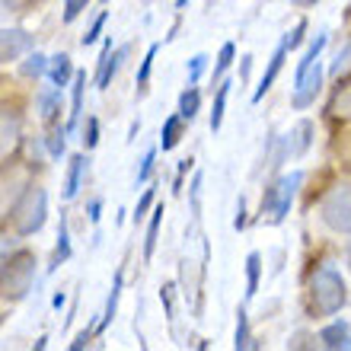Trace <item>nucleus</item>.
Instances as JSON below:
<instances>
[{
  "mask_svg": "<svg viewBox=\"0 0 351 351\" xmlns=\"http://www.w3.org/2000/svg\"><path fill=\"white\" fill-rule=\"evenodd\" d=\"M348 300V291H345V281L335 268H319L313 278H310V304L319 316H332L339 313Z\"/></svg>",
  "mask_w": 351,
  "mask_h": 351,
  "instance_id": "nucleus-1",
  "label": "nucleus"
},
{
  "mask_svg": "<svg viewBox=\"0 0 351 351\" xmlns=\"http://www.w3.org/2000/svg\"><path fill=\"white\" fill-rule=\"evenodd\" d=\"M300 182H304V173H300V169L278 176L275 182L265 189V195H262V208H259L262 221H268V223L285 221L287 211H291V204H294V195H297V189H300Z\"/></svg>",
  "mask_w": 351,
  "mask_h": 351,
  "instance_id": "nucleus-2",
  "label": "nucleus"
},
{
  "mask_svg": "<svg viewBox=\"0 0 351 351\" xmlns=\"http://www.w3.org/2000/svg\"><path fill=\"white\" fill-rule=\"evenodd\" d=\"M10 217H13V227H16L19 237H32V233L42 230V227H45V217H48V195H45V189H36V185L26 189L23 198L13 204Z\"/></svg>",
  "mask_w": 351,
  "mask_h": 351,
  "instance_id": "nucleus-3",
  "label": "nucleus"
},
{
  "mask_svg": "<svg viewBox=\"0 0 351 351\" xmlns=\"http://www.w3.org/2000/svg\"><path fill=\"white\" fill-rule=\"evenodd\" d=\"M36 256L32 252H16V256H3V294L10 300H23V297L32 291V281H36Z\"/></svg>",
  "mask_w": 351,
  "mask_h": 351,
  "instance_id": "nucleus-4",
  "label": "nucleus"
},
{
  "mask_svg": "<svg viewBox=\"0 0 351 351\" xmlns=\"http://www.w3.org/2000/svg\"><path fill=\"white\" fill-rule=\"evenodd\" d=\"M323 221L335 233H351V185H335L323 198Z\"/></svg>",
  "mask_w": 351,
  "mask_h": 351,
  "instance_id": "nucleus-5",
  "label": "nucleus"
},
{
  "mask_svg": "<svg viewBox=\"0 0 351 351\" xmlns=\"http://www.w3.org/2000/svg\"><path fill=\"white\" fill-rule=\"evenodd\" d=\"M131 48L121 45L112 51V38H106V45L99 51V71H96V90H109V84L115 80V74L121 71V61L128 58Z\"/></svg>",
  "mask_w": 351,
  "mask_h": 351,
  "instance_id": "nucleus-6",
  "label": "nucleus"
},
{
  "mask_svg": "<svg viewBox=\"0 0 351 351\" xmlns=\"http://www.w3.org/2000/svg\"><path fill=\"white\" fill-rule=\"evenodd\" d=\"M319 86H323V67H319V61H316L310 71H304V74L294 77V99H291V106H294V109H306L310 102H316Z\"/></svg>",
  "mask_w": 351,
  "mask_h": 351,
  "instance_id": "nucleus-7",
  "label": "nucleus"
},
{
  "mask_svg": "<svg viewBox=\"0 0 351 351\" xmlns=\"http://www.w3.org/2000/svg\"><path fill=\"white\" fill-rule=\"evenodd\" d=\"M32 45H36V38L29 36L26 29H3V32H0V58H3L7 64L10 61H19Z\"/></svg>",
  "mask_w": 351,
  "mask_h": 351,
  "instance_id": "nucleus-8",
  "label": "nucleus"
},
{
  "mask_svg": "<svg viewBox=\"0 0 351 351\" xmlns=\"http://www.w3.org/2000/svg\"><path fill=\"white\" fill-rule=\"evenodd\" d=\"M285 55H287V42L281 38V45L275 48V55H271V61H268V71L262 74L259 86H256V93H252V102H262V99H265V93L271 90V84H275L278 71H281V64H285Z\"/></svg>",
  "mask_w": 351,
  "mask_h": 351,
  "instance_id": "nucleus-9",
  "label": "nucleus"
},
{
  "mask_svg": "<svg viewBox=\"0 0 351 351\" xmlns=\"http://www.w3.org/2000/svg\"><path fill=\"white\" fill-rule=\"evenodd\" d=\"M86 167H90V160H86L84 154L71 157V167H67V179H64V202L77 198V192H80V182H84V176H86Z\"/></svg>",
  "mask_w": 351,
  "mask_h": 351,
  "instance_id": "nucleus-10",
  "label": "nucleus"
},
{
  "mask_svg": "<svg viewBox=\"0 0 351 351\" xmlns=\"http://www.w3.org/2000/svg\"><path fill=\"white\" fill-rule=\"evenodd\" d=\"M84 90H86V71H77L74 84H71V119H67V134L77 128L80 112H84Z\"/></svg>",
  "mask_w": 351,
  "mask_h": 351,
  "instance_id": "nucleus-11",
  "label": "nucleus"
},
{
  "mask_svg": "<svg viewBox=\"0 0 351 351\" xmlns=\"http://www.w3.org/2000/svg\"><path fill=\"white\" fill-rule=\"evenodd\" d=\"M74 77H77V71H74V64H71V58L67 55L51 58V64H48V80H51V84L64 90L67 84H74Z\"/></svg>",
  "mask_w": 351,
  "mask_h": 351,
  "instance_id": "nucleus-12",
  "label": "nucleus"
},
{
  "mask_svg": "<svg viewBox=\"0 0 351 351\" xmlns=\"http://www.w3.org/2000/svg\"><path fill=\"white\" fill-rule=\"evenodd\" d=\"M71 233H67V221L61 217V230H58V243H55V252H51V262H48V275L51 271H58V268L64 265L67 259H71Z\"/></svg>",
  "mask_w": 351,
  "mask_h": 351,
  "instance_id": "nucleus-13",
  "label": "nucleus"
},
{
  "mask_svg": "<svg viewBox=\"0 0 351 351\" xmlns=\"http://www.w3.org/2000/svg\"><path fill=\"white\" fill-rule=\"evenodd\" d=\"M319 339H323L326 348H348L351 351V332H348V326L339 319V323H329L319 332Z\"/></svg>",
  "mask_w": 351,
  "mask_h": 351,
  "instance_id": "nucleus-14",
  "label": "nucleus"
},
{
  "mask_svg": "<svg viewBox=\"0 0 351 351\" xmlns=\"http://www.w3.org/2000/svg\"><path fill=\"white\" fill-rule=\"evenodd\" d=\"M163 204H157L150 211V223H147V237H144V262L154 259V250H157V237H160V223H163Z\"/></svg>",
  "mask_w": 351,
  "mask_h": 351,
  "instance_id": "nucleus-15",
  "label": "nucleus"
},
{
  "mask_svg": "<svg viewBox=\"0 0 351 351\" xmlns=\"http://www.w3.org/2000/svg\"><path fill=\"white\" fill-rule=\"evenodd\" d=\"M329 115H332V119H342V121H351V80L335 90L332 102H329Z\"/></svg>",
  "mask_w": 351,
  "mask_h": 351,
  "instance_id": "nucleus-16",
  "label": "nucleus"
},
{
  "mask_svg": "<svg viewBox=\"0 0 351 351\" xmlns=\"http://www.w3.org/2000/svg\"><path fill=\"white\" fill-rule=\"evenodd\" d=\"M182 115L176 112V115H169L167 121H163V131H160V147L163 150H173L176 144H179V138H182Z\"/></svg>",
  "mask_w": 351,
  "mask_h": 351,
  "instance_id": "nucleus-17",
  "label": "nucleus"
},
{
  "mask_svg": "<svg viewBox=\"0 0 351 351\" xmlns=\"http://www.w3.org/2000/svg\"><path fill=\"white\" fill-rule=\"evenodd\" d=\"M121 271L115 275V281H112V294H109V300H106V313H102V319L96 323V332H106L109 329V323L115 319V310H119V297H121Z\"/></svg>",
  "mask_w": 351,
  "mask_h": 351,
  "instance_id": "nucleus-18",
  "label": "nucleus"
},
{
  "mask_svg": "<svg viewBox=\"0 0 351 351\" xmlns=\"http://www.w3.org/2000/svg\"><path fill=\"white\" fill-rule=\"evenodd\" d=\"M230 80H221L217 84V93H214V106H211V131H221L223 121V109H227V96H230Z\"/></svg>",
  "mask_w": 351,
  "mask_h": 351,
  "instance_id": "nucleus-19",
  "label": "nucleus"
},
{
  "mask_svg": "<svg viewBox=\"0 0 351 351\" xmlns=\"http://www.w3.org/2000/svg\"><path fill=\"white\" fill-rule=\"evenodd\" d=\"M38 112L45 121H55L58 112H61V86L58 90H42L38 93Z\"/></svg>",
  "mask_w": 351,
  "mask_h": 351,
  "instance_id": "nucleus-20",
  "label": "nucleus"
},
{
  "mask_svg": "<svg viewBox=\"0 0 351 351\" xmlns=\"http://www.w3.org/2000/svg\"><path fill=\"white\" fill-rule=\"evenodd\" d=\"M259 278H262V256L259 252H250L246 256V297L259 294Z\"/></svg>",
  "mask_w": 351,
  "mask_h": 351,
  "instance_id": "nucleus-21",
  "label": "nucleus"
},
{
  "mask_svg": "<svg viewBox=\"0 0 351 351\" xmlns=\"http://www.w3.org/2000/svg\"><path fill=\"white\" fill-rule=\"evenodd\" d=\"M198 109H202V93L195 90V86H189V90L179 96V115H182L185 121H192L195 115H198Z\"/></svg>",
  "mask_w": 351,
  "mask_h": 351,
  "instance_id": "nucleus-22",
  "label": "nucleus"
},
{
  "mask_svg": "<svg viewBox=\"0 0 351 351\" xmlns=\"http://www.w3.org/2000/svg\"><path fill=\"white\" fill-rule=\"evenodd\" d=\"M233 55H237V45H233V42H223V45H221V55H217V61H214L211 84H221V77L227 74V67L233 64Z\"/></svg>",
  "mask_w": 351,
  "mask_h": 351,
  "instance_id": "nucleus-23",
  "label": "nucleus"
},
{
  "mask_svg": "<svg viewBox=\"0 0 351 351\" xmlns=\"http://www.w3.org/2000/svg\"><path fill=\"white\" fill-rule=\"evenodd\" d=\"M233 345H237V351L243 348H256V342L250 339V319H246V310H237V335H233Z\"/></svg>",
  "mask_w": 351,
  "mask_h": 351,
  "instance_id": "nucleus-24",
  "label": "nucleus"
},
{
  "mask_svg": "<svg viewBox=\"0 0 351 351\" xmlns=\"http://www.w3.org/2000/svg\"><path fill=\"white\" fill-rule=\"evenodd\" d=\"M48 64H51V61H48L45 55H29L26 61H23V67H19V71H23V77H45L48 74Z\"/></svg>",
  "mask_w": 351,
  "mask_h": 351,
  "instance_id": "nucleus-25",
  "label": "nucleus"
},
{
  "mask_svg": "<svg viewBox=\"0 0 351 351\" xmlns=\"http://www.w3.org/2000/svg\"><path fill=\"white\" fill-rule=\"evenodd\" d=\"M157 51H160V45H150V48H147V55H144V61H141V67H138V93L147 90L150 67H154V58H157Z\"/></svg>",
  "mask_w": 351,
  "mask_h": 351,
  "instance_id": "nucleus-26",
  "label": "nucleus"
},
{
  "mask_svg": "<svg viewBox=\"0 0 351 351\" xmlns=\"http://www.w3.org/2000/svg\"><path fill=\"white\" fill-rule=\"evenodd\" d=\"M204 71H208V55H195L192 61H189V67H185V77H189V86H195L198 80L204 77Z\"/></svg>",
  "mask_w": 351,
  "mask_h": 351,
  "instance_id": "nucleus-27",
  "label": "nucleus"
},
{
  "mask_svg": "<svg viewBox=\"0 0 351 351\" xmlns=\"http://www.w3.org/2000/svg\"><path fill=\"white\" fill-rule=\"evenodd\" d=\"M106 19H109V13H106V10H102L99 16L93 19V26L86 29V32H84V38H80V45H84V48H86V45H96V38H99L102 26H106Z\"/></svg>",
  "mask_w": 351,
  "mask_h": 351,
  "instance_id": "nucleus-28",
  "label": "nucleus"
},
{
  "mask_svg": "<svg viewBox=\"0 0 351 351\" xmlns=\"http://www.w3.org/2000/svg\"><path fill=\"white\" fill-rule=\"evenodd\" d=\"M80 141H84V147H86V150H93L96 144H99V121L93 119V115L86 119V125H84V138H80Z\"/></svg>",
  "mask_w": 351,
  "mask_h": 351,
  "instance_id": "nucleus-29",
  "label": "nucleus"
},
{
  "mask_svg": "<svg viewBox=\"0 0 351 351\" xmlns=\"http://www.w3.org/2000/svg\"><path fill=\"white\" fill-rule=\"evenodd\" d=\"M348 67H351V42L342 48V51H339V55H335V61H332V64H329V74H332V77H339V74H342V71H348Z\"/></svg>",
  "mask_w": 351,
  "mask_h": 351,
  "instance_id": "nucleus-30",
  "label": "nucleus"
},
{
  "mask_svg": "<svg viewBox=\"0 0 351 351\" xmlns=\"http://www.w3.org/2000/svg\"><path fill=\"white\" fill-rule=\"evenodd\" d=\"M16 141V112H3V150Z\"/></svg>",
  "mask_w": 351,
  "mask_h": 351,
  "instance_id": "nucleus-31",
  "label": "nucleus"
},
{
  "mask_svg": "<svg viewBox=\"0 0 351 351\" xmlns=\"http://www.w3.org/2000/svg\"><path fill=\"white\" fill-rule=\"evenodd\" d=\"M154 160H157V150H147L144 160H141V169H138V185H144L150 179V173H154Z\"/></svg>",
  "mask_w": 351,
  "mask_h": 351,
  "instance_id": "nucleus-32",
  "label": "nucleus"
},
{
  "mask_svg": "<svg viewBox=\"0 0 351 351\" xmlns=\"http://www.w3.org/2000/svg\"><path fill=\"white\" fill-rule=\"evenodd\" d=\"M86 3H90V0H64V23H74L86 10Z\"/></svg>",
  "mask_w": 351,
  "mask_h": 351,
  "instance_id": "nucleus-33",
  "label": "nucleus"
},
{
  "mask_svg": "<svg viewBox=\"0 0 351 351\" xmlns=\"http://www.w3.org/2000/svg\"><path fill=\"white\" fill-rule=\"evenodd\" d=\"M64 134H67V128L64 131L58 128L55 134L48 138V154H51V157H64Z\"/></svg>",
  "mask_w": 351,
  "mask_h": 351,
  "instance_id": "nucleus-34",
  "label": "nucleus"
},
{
  "mask_svg": "<svg viewBox=\"0 0 351 351\" xmlns=\"http://www.w3.org/2000/svg\"><path fill=\"white\" fill-rule=\"evenodd\" d=\"M154 208V189H147V192L141 195V202H138V208H134V223L138 221H144V214Z\"/></svg>",
  "mask_w": 351,
  "mask_h": 351,
  "instance_id": "nucleus-35",
  "label": "nucleus"
},
{
  "mask_svg": "<svg viewBox=\"0 0 351 351\" xmlns=\"http://www.w3.org/2000/svg\"><path fill=\"white\" fill-rule=\"evenodd\" d=\"M304 32H306V23H304V19H300V23H297V26H294V29H291V32H287V36H285L287 48H297V45H300V42H304Z\"/></svg>",
  "mask_w": 351,
  "mask_h": 351,
  "instance_id": "nucleus-36",
  "label": "nucleus"
},
{
  "mask_svg": "<svg viewBox=\"0 0 351 351\" xmlns=\"http://www.w3.org/2000/svg\"><path fill=\"white\" fill-rule=\"evenodd\" d=\"M192 163H195L192 157L179 160V169H176V182H173V192H179V189H182V179H185V173H189V169H192Z\"/></svg>",
  "mask_w": 351,
  "mask_h": 351,
  "instance_id": "nucleus-37",
  "label": "nucleus"
},
{
  "mask_svg": "<svg viewBox=\"0 0 351 351\" xmlns=\"http://www.w3.org/2000/svg\"><path fill=\"white\" fill-rule=\"evenodd\" d=\"M246 227V198L240 195V202H237V217H233V230H243Z\"/></svg>",
  "mask_w": 351,
  "mask_h": 351,
  "instance_id": "nucleus-38",
  "label": "nucleus"
},
{
  "mask_svg": "<svg viewBox=\"0 0 351 351\" xmlns=\"http://www.w3.org/2000/svg\"><path fill=\"white\" fill-rule=\"evenodd\" d=\"M202 179H204L202 173H195V179H192V214L202 211V208H198V195H202Z\"/></svg>",
  "mask_w": 351,
  "mask_h": 351,
  "instance_id": "nucleus-39",
  "label": "nucleus"
},
{
  "mask_svg": "<svg viewBox=\"0 0 351 351\" xmlns=\"http://www.w3.org/2000/svg\"><path fill=\"white\" fill-rule=\"evenodd\" d=\"M93 329H96V326H93ZM93 329H84V332L77 335L74 342H71V351H80V348H86V345H90V339H93Z\"/></svg>",
  "mask_w": 351,
  "mask_h": 351,
  "instance_id": "nucleus-40",
  "label": "nucleus"
},
{
  "mask_svg": "<svg viewBox=\"0 0 351 351\" xmlns=\"http://www.w3.org/2000/svg\"><path fill=\"white\" fill-rule=\"evenodd\" d=\"M99 211H102V202L96 198V202H90V221L93 223H99Z\"/></svg>",
  "mask_w": 351,
  "mask_h": 351,
  "instance_id": "nucleus-41",
  "label": "nucleus"
},
{
  "mask_svg": "<svg viewBox=\"0 0 351 351\" xmlns=\"http://www.w3.org/2000/svg\"><path fill=\"white\" fill-rule=\"evenodd\" d=\"M185 3H189V0H176V10H182Z\"/></svg>",
  "mask_w": 351,
  "mask_h": 351,
  "instance_id": "nucleus-42",
  "label": "nucleus"
},
{
  "mask_svg": "<svg viewBox=\"0 0 351 351\" xmlns=\"http://www.w3.org/2000/svg\"><path fill=\"white\" fill-rule=\"evenodd\" d=\"M300 3H316V0H300Z\"/></svg>",
  "mask_w": 351,
  "mask_h": 351,
  "instance_id": "nucleus-43",
  "label": "nucleus"
},
{
  "mask_svg": "<svg viewBox=\"0 0 351 351\" xmlns=\"http://www.w3.org/2000/svg\"><path fill=\"white\" fill-rule=\"evenodd\" d=\"M106 3H109V0H106Z\"/></svg>",
  "mask_w": 351,
  "mask_h": 351,
  "instance_id": "nucleus-44",
  "label": "nucleus"
}]
</instances>
